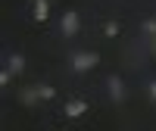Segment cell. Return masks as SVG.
Here are the masks:
<instances>
[{
  "instance_id": "cell-1",
  "label": "cell",
  "mask_w": 156,
  "mask_h": 131,
  "mask_svg": "<svg viewBox=\"0 0 156 131\" xmlns=\"http://www.w3.org/2000/svg\"><path fill=\"white\" fill-rule=\"evenodd\" d=\"M97 66H100V53H94V50H78V53H72V72H78V75L97 69Z\"/></svg>"
},
{
  "instance_id": "cell-2",
  "label": "cell",
  "mask_w": 156,
  "mask_h": 131,
  "mask_svg": "<svg viewBox=\"0 0 156 131\" xmlns=\"http://www.w3.org/2000/svg\"><path fill=\"white\" fill-rule=\"evenodd\" d=\"M59 31H62V37H75L78 31H81V16H78L75 9L62 12V19H59Z\"/></svg>"
},
{
  "instance_id": "cell-3",
  "label": "cell",
  "mask_w": 156,
  "mask_h": 131,
  "mask_svg": "<svg viewBox=\"0 0 156 131\" xmlns=\"http://www.w3.org/2000/svg\"><path fill=\"white\" fill-rule=\"evenodd\" d=\"M106 90H109V100H112V103H125V97H128L119 75H106Z\"/></svg>"
},
{
  "instance_id": "cell-4",
  "label": "cell",
  "mask_w": 156,
  "mask_h": 131,
  "mask_svg": "<svg viewBox=\"0 0 156 131\" xmlns=\"http://www.w3.org/2000/svg\"><path fill=\"white\" fill-rule=\"evenodd\" d=\"M31 19L34 22H47L50 19V0H34L31 3Z\"/></svg>"
},
{
  "instance_id": "cell-5",
  "label": "cell",
  "mask_w": 156,
  "mask_h": 131,
  "mask_svg": "<svg viewBox=\"0 0 156 131\" xmlns=\"http://www.w3.org/2000/svg\"><path fill=\"white\" fill-rule=\"evenodd\" d=\"M3 69H9L12 75H22L25 72V56L22 53H6V66Z\"/></svg>"
},
{
  "instance_id": "cell-6",
  "label": "cell",
  "mask_w": 156,
  "mask_h": 131,
  "mask_svg": "<svg viewBox=\"0 0 156 131\" xmlns=\"http://www.w3.org/2000/svg\"><path fill=\"white\" fill-rule=\"evenodd\" d=\"M87 112V100H69L66 103V115L69 119H78V115H84Z\"/></svg>"
},
{
  "instance_id": "cell-7",
  "label": "cell",
  "mask_w": 156,
  "mask_h": 131,
  "mask_svg": "<svg viewBox=\"0 0 156 131\" xmlns=\"http://www.w3.org/2000/svg\"><path fill=\"white\" fill-rule=\"evenodd\" d=\"M37 100H41V90H37V84H34V87H25L22 94H19V103H22V106H34Z\"/></svg>"
},
{
  "instance_id": "cell-8",
  "label": "cell",
  "mask_w": 156,
  "mask_h": 131,
  "mask_svg": "<svg viewBox=\"0 0 156 131\" xmlns=\"http://www.w3.org/2000/svg\"><path fill=\"white\" fill-rule=\"evenodd\" d=\"M37 90H41V100H53L56 97V87L53 84H37Z\"/></svg>"
},
{
  "instance_id": "cell-9",
  "label": "cell",
  "mask_w": 156,
  "mask_h": 131,
  "mask_svg": "<svg viewBox=\"0 0 156 131\" xmlns=\"http://www.w3.org/2000/svg\"><path fill=\"white\" fill-rule=\"evenodd\" d=\"M140 31H144V37H153L156 34V19H147L144 25H140Z\"/></svg>"
},
{
  "instance_id": "cell-10",
  "label": "cell",
  "mask_w": 156,
  "mask_h": 131,
  "mask_svg": "<svg viewBox=\"0 0 156 131\" xmlns=\"http://www.w3.org/2000/svg\"><path fill=\"white\" fill-rule=\"evenodd\" d=\"M103 34H106V37H115V34H119V22H103Z\"/></svg>"
},
{
  "instance_id": "cell-11",
  "label": "cell",
  "mask_w": 156,
  "mask_h": 131,
  "mask_svg": "<svg viewBox=\"0 0 156 131\" xmlns=\"http://www.w3.org/2000/svg\"><path fill=\"white\" fill-rule=\"evenodd\" d=\"M12 78H16V75H12L9 69H3V72H0V84H3V87H9V84H12Z\"/></svg>"
},
{
  "instance_id": "cell-12",
  "label": "cell",
  "mask_w": 156,
  "mask_h": 131,
  "mask_svg": "<svg viewBox=\"0 0 156 131\" xmlns=\"http://www.w3.org/2000/svg\"><path fill=\"white\" fill-rule=\"evenodd\" d=\"M147 94H150V100L156 103V78H150V84H147Z\"/></svg>"
},
{
  "instance_id": "cell-13",
  "label": "cell",
  "mask_w": 156,
  "mask_h": 131,
  "mask_svg": "<svg viewBox=\"0 0 156 131\" xmlns=\"http://www.w3.org/2000/svg\"><path fill=\"white\" fill-rule=\"evenodd\" d=\"M147 50H150V53L156 56V34H153V37H147Z\"/></svg>"
}]
</instances>
